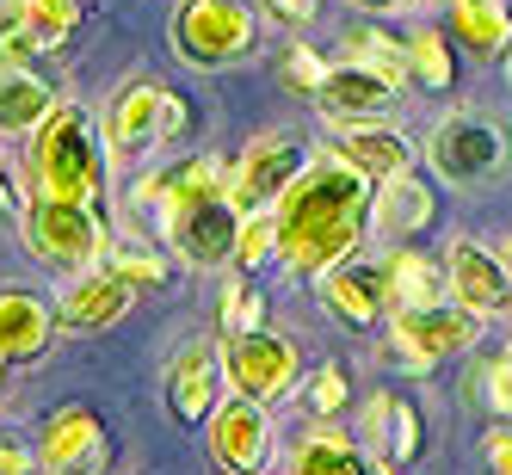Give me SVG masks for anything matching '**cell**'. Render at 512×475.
<instances>
[{"instance_id": "obj_18", "label": "cell", "mask_w": 512, "mask_h": 475, "mask_svg": "<svg viewBox=\"0 0 512 475\" xmlns=\"http://www.w3.org/2000/svg\"><path fill=\"white\" fill-rule=\"evenodd\" d=\"M389 99L395 87L383 75H371V68H358V62H334V75L321 81L315 105H321V118L327 124H358V118H383L389 112Z\"/></svg>"}, {"instance_id": "obj_12", "label": "cell", "mask_w": 512, "mask_h": 475, "mask_svg": "<svg viewBox=\"0 0 512 475\" xmlns=\"http://www.w3.org/2000/svg\"><path fill=\"white\" fill-rule=\"evenodd\" d=\"M223 383H229L223 346H210V340L179 346L173 364H167V408H173V420H186V426L210 420L216 414V389H223Z\"/></svg>"}, {"instance_id": "obj_22", "label": "cell", "mask_w": 512, "mask_h": 475, "mask_svg": "<svg viewBox=\"0 0 512 475\" xmlns=\"http://www.w3.org/2000/svg\"><path fill=\"white\" fill-rule=\"evenodd\" d=\"M50 105L56 99H50L44 75H31V62H0V136L38 130Z\"/></svg>"}, {"instance_id": "obj_9", "label": "cell", "mask_w": 512, "mask_h": 475, "mask_svg": "<svg viewBox=\"0 0 512 475\" xmlns=\"http://www.w3.org/2000/svg\"><path fill=\"white\" fill-rule=\"evenodd\" d=\"M315 290H321L327 315H340L358 334H371L383 321V309H395L389 303V266H371V260H340L334 272L315 278Z\"/></svg>"}, {"instance_id": "obj_30", "label": "cell", "mask_w": 512, "mask_h": 475, "mask_svg": "<svg viewBox=\"0 0 512 475\" xmlns=\"http://www.w3.org/2000/svg\"><path fill=\"white\" fill-rule=\"evenodd\" d=\"M266 253H278V216L253 210L247 223H241V247H235V266H241V272H253V266L266 260Z\"/></svg>"}, {"instance_id": "obj_14", "label": "cell", "mask_w": 512, "mask_h": 475, "mask_svg": "<svg viewBox=\"0 0 512 475\" xmlns=\"http://www.w3.org/2000/svg\"><path fill=\"white\" fill-rule=\"evenodd\" d=\"M161 105H167V93L155 81H142V75L124 81L118 99L105 105V149H112V155L155 149V142H161Z\"/></svg>"}, {"instance_id": "obj_20", "label": "cell", "mask_w": 512, "mask_h": 475, "mask_svg": "<svg viewBox=\"0 0 512 475\" xmlns=\"http://www.w3.org/2000/svg\"><path fill=\"white\" fill-rule=\"evenodd\" d=\"M334 149L346 155V161H358L371 179H389V173H408L414 167V142L401 136V130H389V124H377V118H358V124H334Z\"/></svg>"}, {"instance_id": "obj_6", "label": "cell", "mask_w": 512, "mask_h": 475, "mask_svg": "<svg viewBox=\"0 0 512 475\" xmlns=\"http://www.w3.org/2000/svg\"><path fill=\"white\" fill-rule=\"evenodd\" d=\"M223 371H229V389L253 395V401H284L297 389V346L266 334V327H229L223 340Z\"/></svg>"}, {"instance_id": "obj_35", "label": "cell", "mask_w": 512, "mask_h": 475, "mask_svg": "<svg viewBox=\"0 0 512 475\" xmlns=\"http://www.w3.org/2000/svg\"><path fill=\"white\" fill-rule=\"evenodd\" d=\"M25 469H44L38 451H31L19 432H0V475H25Z\"/></svg>"}, {"instance_id": "obj_32", "label": "cell", "mask_w": 512, "mask_h": 475, "mask_svg": "<svg viewBox=\"0 0 512 475\" xmlns=\"http://www.w3.org/2000/svg\"><path fill=\"white\" fill-rule=\"evenodd\" d=\"M346 395H352L346 371H340V364H321L315 383H309V408H315V414H340V408H346Z\"/></svg>"}, {"instance_id": "obj_24", "label": "cell", "mask_w": 512, "mask_h": 475, "mask_svg": "<svg viewBox=\"0 0 512 475\" xmlns=\"http://www.w3.org/2000/svg\"><path fill=\"white\" fill-rule=\"evenodd\" d=\"M451 38L475 56L512 50V7L506 0H451Z\"/></svg>"}, {"instance_id": "obj_36", "label": "cell", "mask_w": 512, "mask_h": 475, "mask_svg": "<svg viewBox=\"0 0 512 475\" xmlns=\"http://www.w3.org/2000/svg\"><path fill=\"white\" fill-rule=\"evenodd\" d=\"M482 457H488V469L512 475V420H506V426H494V432L482 438Z\"/></svg>"}, {"instance_id": "obj_41", "label": "cell", "mask_w": 512, "mask_h": 475, "mask_svg": "<svg viewBox=\"0 0 512 475\" xmlns=\"http://www.w3.org/2000/svg\"><path fill=\"white\" fill-rule=\"evenodd\" d=\"M500 260H506V266H512V235H506V241H500Z\"/></svg>"}, {"instance_id": "obj_33", "label": "cell", "mask_w": 512, "mask_h": 475, "mask_svg": "<svg viewBox=\"0 0 512 475\" xmlns=\"http://www.w3.org/2000/svg\"><path fill=\"white\" fill-rule=\"evenodd\" d=\"M488 408L500 420H512V346H500L494 364H488Z\"/></svg>"}, {"instance_id": "obj_23", "label": "cell", "mask_w": 512, "mask_h": 475, "mask_svg": "<svg viewBox=\"0 0 512 475\" xmlns=\"http://www.w3.org/2000/svg\"><path fill=\"white\" fill-rule=\"evenodd\" d=\"M383 266H389V303H395V309L445 303V290H451V266L426 260V253H414V247H395Z\"/></svg>"}, {"instance_id": "obj_25", "label": "cell", "mask_w": 512, "mask_h": 475, "mask_svg": "<svg viewBox=\"0 0 512 475\" xmlns=\"http://www.w3.org/2000/svg\"><path fill=\"white\" fill-rule=\"evenodd\" d=\"M340 62L371 68V75H383L395 93H401V81L414 75V68H408V50H401V44H389V31H377V25H358L352 38L340 44Z\"/></svg>"}, {"instance_id": "obj_34", "label": "cell", "mask_w": 512, "mask_h": 475, "mask_svg": "<svg viewBox=\"0 0 512 475\" xmlns=\"http://www.w3.org/2000/svg\"><path fill=\"white\" fill-rule=\"evenodd\" d=\"M260 290H253V284H229V297H223V321L229 327H260Z\"/></svg>"}, {"instance_id": "obj_13", "label": "cell", "mask_w": 512, "mask_h": 475, "mask_svg": "<svg viewBox=\"0 0 512 475\" xmlns=\"http://www.w3.org/2000/svg\"><path fill=\"white\" fill-rule=\"evenodd\" d=\"M38 463L68 475V469H99L105 463V426L87 401H62L44 414V438H38Z\"/></svg>"}, {"instance_id": "obj_2", "label": "cell", "mask_w": 512, "mask_h": 475, "mask_svg": "<svg viewBox=\"0 0 512 475\" xmlns=\"http://www.w3.org/2000/svg\"><path fill=\"white\" fill-rule=\"evenodd\" d=\"M31 192H50V198H75V204H99L105 192V149H99V130L81 105H50L44 124L31 130Z\"/></svg>"}, {"instance_id": "obj_39", "label": "cell", "mask_w": 512, "mask_h": 475, "mask_svg": "<svg viewBox=\"0 0 512 475\" xmlns=\"http://www.w3.org/2000/svg\"><path fill=\"white\" fill-rule=\"evenodd\" d=\"M0 210H25V204L13 198V186H7V173H0Z\"/></svg>"}, {"instance_id": "obj_17", "label": "cell", "mask_w": 512, "mask_h": 475, "mask_svg": "<svg viewBox=\"0 0 512 475\" xmlns=\"http://www.w3.org/2000/svg\"><path fill=\"white\" fill-rule=\"evenodd\" d=\"M56 327H62V315L44 297H31V290H0V364L44 358Z\"/></svg>"}, {"instance_id": "obj_8", "label": "cell", "mask_w": 512, "mask_h": 475, "mask_svg": "<svg viewBox=\"0 0 512 475\" xmlns=\"http://www.w3.org/2000/svg\"><path fill=\"white\" fill-rule=\"evenodd\" d=\"M309 161H303V142L297 136H253L241 161L223 173V192L253 216V210H278V198L290 192V179H297Z\"/></svg>"}, {"instance_id": "obj_10", "label": "cell", "mask_w": 512, "mask_h": 475, "mask_svg": "<svg viewBox=\"0 0 512 475\" xmlns=\"http://www.w3.org/2000/svg\"><path fill=\"white\" fill-rule=\"evenodd\" d=\"M210 426V457L223 463V469H260L266 451H272V426H266V401H253V395H229V401H216V414L204 420Z\"/></svg>"}, {"instance_id": "obj_3", "label": "cell", "mask_w": 512, "mask_h": 475, "mask_svg": "<svg viewBox=\"0 0 512 475\" xmlns=\"http://www.w3.org/2000/svg\"><path fill=\"white\" fill-rule=\"evenodd\" d=\"M426 161H432V173L445 179V186L482 192V186H494V179L512 173V136H506V124L488 118V112H451V118L432 124Z\"/></svg>"}, {"instance_id": "obj_4", "label": "cell", "mask_w": 512, "mask_h": 475, "mask_svg": "<svg viewBox=\"0 0 512 475\" xmlns=\"http://www.w3.org/2000/svg\"><path fill=\"white\" fill-rule=\"evenodd\" d=\"M19 235L31 247V260H44L56 272H87L105 253V223L93 216V204L50 198V192H31V204L19 210Z\"/></svg>"}, {"instance_id": "obj_26", "label": "cell", "mask_w": 512, "mask_h": 475, "mask_svg": "<svg viewBox=\"0 0 512 475\" xmlns=\"http://www.w3.org/2000/svg\"><path fill=\"white\" fill-rule=\"evenodd\" d=\"M408 68H414V81L432 87V93H445L457 81V62H451V44L438 38V31H414V44H408Z\"/></svg>"}, {"instance_id": "obj_29", "label": "cell", "mask_w": 512, "mask_h": 475, "mask_svg": "<svg viewBox=\"0 0 512 475\" xmlns=\"http://www.w3.org/2000/svg\"><path fill=\"white\" fill-rule=\"evenodd\" d=\"M105 266H112V272H124L130 284H149V290H161L173 272H167V260H161V253H149V247H136V241H118L112 253H105Z\"/></svg>"}, {"instance_id": "obj_16", "label": "cell", "mask_w": 512, "mask_h": 475, "mask_svg": "<svg viewBox=\"0 0 512 475\" xmlns=\"http://www.w3.org/2000/svg\"><path fill=\"white\" fill-rule=\"evenodd\" d=\"M364 451H371V463L377 469H401V463H414L420 457V414L408 408V401H401V395H371V401H364Z\"/></svg>"}, {"instance_id": "obj_31", "label": "cell", "mask_w": 512, "mask_h": 475, "mask_svg": "<svg viewBox=\"0 0 512 475\" xmlns=\"http://www.w3.org/2000/svg\"><path fill=\"white\" fill-rule=\"evenodd\" d=\"M25 13H31V25L44 31V44L56 50L68 31H75V19H81V0H25Z\"/></svg>"}, {"instance_id": "obj_11", "label": "cell", "mask_w": 512, "mask_h": 475, "mask_svg": "<svg viewBox=\"0 0 512 475\" xmlns=\"http://www.w3.org/2000/svg\"><path fill=\"white\" fill-rule=\"evenodd\" d=\"M445 266H451V297L475 315H506L512 309V266L500 253H488L482 241H451L445 247Z\"/></svg>"}, {"instance_id": "obj_38", "label": "cell", "mask_w": 512, "mask_h": 475, "mask_svg": "<svg viewBox=\"0 0 512 475\" xmlns=\"http://www.w3.org/2000/svg\"><path fill=\"white\" fill-rule=\"evenodd\" d=\"M167 136H186V99H173L167 93V105H161V142Z\"/></svg>"}, {"instance_id": "obj_37", "label": "cell", "mask_w": 512, "mask_h": 475, "mask_svg": "<svg viewBox=\"0 0 512 475\" xmlns=\"http://www.w3.org/2000/svg\"><path fill=\"white\" fill-rule=\"evenodd\" d=\"M266 7H272L284 25H315V19H321V0H266Z\"/></svg>"}, {"instance_id": "obj_5", "label": "cell", "mask_w": 512, "mask_h": 475, "mask_svg": "<svg viewBox=\"0 0 512 475\" xmlns=\"http://www.w3.org/2000/svg\"><path fill=\"white\" fill-rule=\"evenodd\" d=\"M260 25L241 0H179L173 25H167V44L186 68H229L253 50Z\"/></svg>"}, {"instance_id": "obj_7", "label": "cell", "mask_w": 512, "mask_h": 475, "mask_svg": "<svg viewBox=\"0 0 512 475\" xmlns=\"http://www.w3.org/2000/svg\"><path fill=\"white\" fill-rule=\"evenodd\" d=\"M475 309H463L457 297L451 303H426V309H395V358L408 364L414 377H426L438 358H451V352H463L469 340H475Z\"/></svg>"}, {"instance_id": "obj_42", "label": "cell", "mask_w": 512, "mask_h": 475, "mask_svg": "<svg viewBox=\"0 0 512 475\" xmlns=\"http://www.w3.org/2000/svg\"><path fill=\"white\" fill-rule=\"evenodd\" d=\"M432 7H451V0H432Z\"/></svg>"}, {"instance_id": "obj_40", "label": "cell", "mask_w": 512, "mask_h": 475, "mask_svg": "<svg viewBox=\"0 0 512 475\" xmlns=\"http://www.w3.org/2000/svg\"><path fill=\"white\" fill-rule=\"evenodd\" d=\"M352 7H364V13H389V7H401V0H352Z\"/></svg>"}, {"instance_id": "obj_27", "label": "cell", "mask_w": 512, "mask_h": 475, "mask_svg": "<svg viewBox=\"0 0 512 475\" xmlns=\"http://www.w3.org/2000/svg\"><path fill=\"white\" fill-rule=\"evenodd\" d=\"M38 50H50V44H44V31L31 25L25 0H0V62H31Z\"/></svg>"}, {"instance_id": "obj_19", "label": "cell", "mask_w": 512, "mask_h": 475, "mask_svg": "<svg viewBox=\"0 0 512 475\" xmlns=\"http://www.w3.org/2000/svg\"><path fill=\"white\" fill-rule=\"evenodd\" d=\"M284 469H297V475H358V469H371V451H364V438L327 426V414H321L315 426L297 432V445L284 451Z\"/></svg>"}, {"instance_id": "obj_21", "label": "cell", "mask_w": 512, "mask_h": 475, "mask_svg": "<svg viewBox=\"0 0 512 475\" xmlns=\"http://www.w3.org/2000/svg\"><path fill=\"white\" fill-rule=\"evenodd\" d=\"M371 223L383 229V235H420L426 223H432V186L408 167V173H389V179H377V204H371Z\"/></svg>"}, {"instance_id": "obj_28", "label": "cell", "mask_w": 512, "mask_h": 475, "mask_svg": "<svg viewBox=\"0 0 512 475\" xmlns=\"http://www.w3.org/2000/svg\"><path fill=\"white\" fill-rule=\"evenodd\" d=\"M327 75H334V62L315 56L309 44H284V50H278V81H284L290 93H309V99H315Z\"/></svg>"}, {"instance_id": "obj_1", "label": "cell", "mask_w": 512, "mask_h": 475, "mask_svg": "<svg viewBox=\"0 0 512 475\" xmlns=\"http://www.w3.org/2000/svg\"><path fill=\"white\" fill-rule=\"evenodd\" d=\"M371 204H377V179L358 161H346L340 149L309 161L290 192L278 198V260L297 278H321L340 260L364 247V229H371Z\"/></svg>"}, {"instance_id": "obj_15", "label": "cell", "mask_w": 512, "mask_h": 475, "mask_svg": "<svg viewBox=\"0 0 512 475\" xmlns=\"http://www.w3.org/2000/svg\"><path fill=\"white\" fill-rule=\"evenodd\" d=\"M130 297H136V284H130L124 272L105 266V272H81L75 284H68V290H62V303H56V315H62L68 334H99V327L124 321Z\"/></svg>"}]
</instances>
